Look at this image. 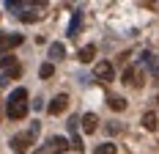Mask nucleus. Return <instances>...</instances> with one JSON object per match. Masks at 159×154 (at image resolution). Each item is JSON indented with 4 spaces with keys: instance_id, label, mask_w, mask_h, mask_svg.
I'll return each instance as SVG.
<instances>
[{
    "instance_id": "1",
    "label": "nucleus",
    "mask_w": 159,
    "mask_h": 154,
    "mask_svg": "<svg viewBox=\"0 0 159 154\" xmlns=\"http://www.w3.org/2000/svg\"><path fill=\"white\" fill-rule=\"evenodd\" d=\"M28 91L25 88H14V94L8 96V118H14V121H19V118H25L28 116Z\"/></svg>"
},
{
    "instance_id": "2",
    "label": "nucleus",
    "mask_w": 159,
    "mask_h": 154,
    "mask_svg": "<svg viewBox=\"0 0 159 154\" xmlns=\"http://www.w3.org/2000/svg\"><path fill=\"white\" fill-rule=\"evenodd\" d=\"M93 77H96V80H102V83H112V80H115L112 63L110 61H99V63H96V69H93Z\"/></svg>"
},
{
    "instance_id": "3",
    "label": "nucleus",
    "mask_w": 159,
    "mask_h": 154,
    "mask_svg": "<svg viewBox=\"0 0 159 154\" xmlns=\"http://www.w3.org/2000/svg\"><path fill=\"white\" fill-rule=\"evenodd\" d=\"M30 132H22V135H14L11 138V152L14 154H25L28 152V146H30Z\"/></svg>"
},
{
    "instance_id": "4",
    "label": "nucleus",
    "mask_w": 159,
    "mask_h": 154,
    "mask_svg": "<svg viewBox=\"0 0 159 154\" xmlns=\"http://www.w3.org/2000/svg\"><path fill=\"white\" fill-rule=\"evenodd\" d=\"M66 108H69V96H66V94H58V96H52V102L47 105V110L52 113V116H58V113H63Z\"/></svg>"
},
{
    "instance_id": "5",
    "label": "nucleus",
    "mask_w": 159,
    "mask_h": 154,
    "mask_svg": "<svg viewBox=\"0 0 159 154\" xmlns=\"http://www.w3.org/2000/svg\"><path fill=\"white\" fill-rule=\"evenodd\" d=\"M22 44V36L19 33H0V47H6V50H14V47Z\"/></svg>"
},
{
    "instance_id": "6",
    "label": "nucleus",
    "mask_w": 159,
    "mask_h": 154,
    "mask_svg": "<svg viewBox=\"0 0 159 154\" xmlns=\"http://www.w3.org/2000/svg\"><path fill=\"white\" fill-rule=\"evenodd\" d=\"M124 83L126 85H143V72L134 69V66H129L126 72H124Z\"/></svg>"
},
{
    "instance_id": "7",
    "label": "nucleus",
    "mask_w": 159,
    "mask_h": 154,
    "mask_svg": "<svg viewBox=\"0 0 159 154\" xmlns=\"http://www.w3.org/2000/svg\"><path fill=\"white\" fill-rule=\"evenodd\" d=\"M49 149L55 154H63L66 149H71V140H66L63 135H55V138H49Z\"/></svg>"
},
{
    "instance_id": "8",
    "label": "nucleus",
    "mask_w": 159,
    "mask_h": 154,
    "mask_svg": "<svg viewBox=\"0 0 159 154\" xmlns=\"http://www.w3.org/2000/svg\"><path fill=\"white\" fill-rule=\"evenodd\" d=\"M96 127H99V118H96V113H85V116H82V129L91 135V132H96Z\"/></svg>"
},
{
    "instance_id": "9",
    "label": "nucleus",
    "mask_w": 159,
    "mask_h": 154,
    "mask_svg": "<svg viewBox=\"0 0 159 154\" xmlns=\"http://www.w3.org/2000/svg\"><path fill=\"white\" fill-rule=\"evenodd\" d=\"M77 58H80L82 63H91V61L96 58V47H93V44H85V47L77 52Z\"/></svg>"
},
{
    "instance_id": "10",
    "label": "nucleus",
    "mask_w": 159,
    "mask_h": 154,
    "mask_svg": "<svg viewBox=\"0 0 159 154\" xmlns=\"http://www.w3.org/2000/svg\"><path fill=\"white\" fill-rule=\"evenodd\" d=\"M143 127L148 129V132H154V129H157V113H154V110H148V113L143 116Z\"/></svg>"
},
{
    "instance_id": "11",
    "label": "nucleus",
    "mask_w": 159,
    "mask_h": 154,
    "mask_svg": "<svg viewBox=\"0 0 159 154\" xmlns=\"http://www.w3.org/2000/svg\"><path fill=\"white\" fill-rule=\"evenodd\" d=\"M107 105H110L112 110H118V113H121V110H126V99H124V96H110V99H107Z\"/></svg>"
},
{
    "instance_id": "12",
    "label": "nucleus",
    "mask_w": 159,
    "mask_h": 154,
    "mask_svg": "<svg viewBox=\"0 0 159 154\" xmlns=\"http://www.w3.org/2000/svg\"><path fill=\"white\" fill-rule=\"evenodd\" d=\"M66 55V47L61 41H55V44H49V58H63Z\"/></svg>"
},
{
    "instance_id": "13",
    "label": "nucleus",
    "mask_w": 159,
    "mask_h": 154,
    "mask_svg": "<svg viewBox=\"0 0 159 154\" xmlns=\"http://www.w3.org/2000/svg\"><path fill=\"white\" fill-rule=\"evenodd\" d=\"M93 154H118V146L115 143H102V146H96Z\"/></svg>"
},
{
    "instance_id": "14",
    "label": "nucleus",
    "mask_w": 159,
    "mask_h": 154,
    "mask_svg": "<svg viewBox=\"0 0 159 154\" xmlns=\"http://www.w3.org/2000/svg\"><path fill=\"white\" fill-rule=\"evenodd\" d=\"M52 72H55V69H52V63H41V69H39L41 80H49V77H52Z\"/></svg>"
},
{
    "instance_id": "15",
    "label": "nucleus",
    "mask_w": 159,
    "mask_h": 154,
    "mask_svg": "<svg viewBox=\"0 0 159 154\" xmlns=\"http://www.w3.org/2000/svg\"><path fill=\"white\" fill-rule=\"evenodd\" d=\"M6 8L8 11H28V3H14L11 0V3H6Z\"/></svg>"
},
{
    "instance_id": "16",
    "label": "nucleus",
    "mask_w": 159,
    "mask_h": 154,
    "mask_svg": "<svg viewBox=\"0 0 159 154\" xmlns=\"http://www.w3.org/2000/svg\"><path fill=\"white\" fill-rule=\"evenodd\" d=\"M77 28H80V11L74 14V19H71V25H69V36H74V33H77Z\"/></svg>"
},
{
    "instance_id": "17",
    "label": "nucleus",
    "mask_w": 159,
    "mask_h": 154,
    "mask_svg": "<svg viewBox=\"0 0 159 154\" xmlns=\"http://www.w3.org/2000/svg\"><path fill=\"white\" fill-rule=\"evenodd\" d=\"M36 19H39L36 11H25V14H22V22H36Z\"/></svg>"
},
{
    "instance_id": "18",
    "label": "nucleus",
    "mask_w": 159,
    "mask_h": 154,
    "mask_svg": "<svg viewBox=\"0 0 159 154\" xmlns=\"http://www.w3.org/2000/svg\"><path fill=\"white\" fill-rule=\"evenodd\" d=\"M22 75V66H19V63H16L14 69H8V77H19Z\"/></svg>"
},
{
    "instance_id": "19",
    "label": "nucleus",
    "mask_w": 159,
    "mask_h": 154,
    "mask_svg": "<svg viewBox=\"0 0 159 154\" xmlns=\"http://www.w3.org/2000/svg\"><path fill=\"white\" fill-rule=\"evenodd\" d=\"M3 83H6V77H3V75H0V85H3Z\"/></svg>"
}]
</instances>
